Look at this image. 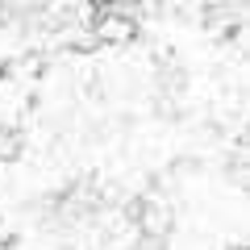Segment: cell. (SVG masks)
Returning a JSON list of instances; mask_svg holds the SVG:
<instances>
[{
    "mask_svg": "<svg viewBox=\"0 0 250 250\" xmlns=\"http://www.w3.org/2000/svg\"><path fill=\"white\" fill-rule=\"evenodd\" d=\"M92 38L100 46H129L138 38V21L129 13H117V9H100L96 13V25H92Z\"/></svg>",
    "mask_w": 250,
    "mask_h": 250,
    "instance_id": "cell-1",
    "label": "cell"
},
{
    "mask_svg": "<svg viewBox=\"0 0 250 250\" xmlns=\"http://www.w3.org/2000/svg\"><path fill=\"white\" fill-rule=\"evenodd\" d=\"M225 250H246V242L238 238V242H229V246H225Z\"/></svg>",
    "mask_w": 250,
    "mask_h": 250,
    "instance_id": "cell-2",
    "label": "cell"
}]
</instances>
